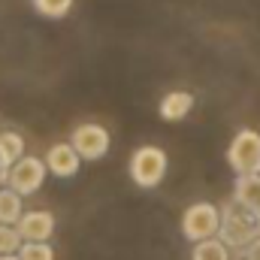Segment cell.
Masks as SVG:
<instances>
[{
    "instance_id": "16",
    "label": "cell",
    "mask_w": 260,
    "mask_h": 260,
    "mask_svg": "<svg viewBox=\"0 0 260 260\" xmlns=\"http://www.w3.org/2000/svg\"><path fill=\"white\" fill-rule=\"evenodd\" d=\"M21 242L24 239L15 230V224H0V254H18Z\"/></svg>"
},
{
    "instance_id": "7",
    "label": "cell",
    "mask_w": 260,
    "mask_h": 260,
    "mask_svg": "<svg viewBox=\"0 0 260 260\" xmlns=\"http://www.w3.org/2000/svg\"><path fill=\"white\" fill-rule=\"evenodd\" d=\"M55 215L46 209H27L21 212V218L15 221V230L21 233L24 242H49L55 233Z\"/></svg>"
},
{
    "instance_id": "12",
    "label": "cell",
    "mask_w": 260,
    "mask_h": 260,
    "mask_svg": "<svg viewBox=\"0 0 260 260\" xmlns=\"http://www.w3.org/2000/svg\"><path fill=\"white\" fill-rule=\"evenodd\" d=\"M21 194H15L9 185L0 188V224H15L21 218Z\"/></svg>"
},
{
    "instance_id": "14",
    "label": "cell",
    "mask_w": 260,
    "mask_h": 260,
    "mask_svg": "<svg viewBox=\"0 0 260 260\" xmlns=\"http://www.w3.org/2000/svg\"><path fill=\"white\" fill-rule=\"evenodd\" d=\"M73 3H76V0H30V6H34L43 18H52V21H58V18L70 15Z\"/></svg>"
},
{
    "instance_id": "15",
    "label": "cell",
    "mask_w": 260,
    "mask_h": 260,
    "mask_svg": "<svg viewBox=\"0 0 260 260\" xmlns=\"http://www.w3.org/2000/svg\"><path fill=\"white\" fill-rule=\"evenodd\" d=\"M18 257L21 260H55V248L49 242H21Z\"/></svg>"
},
{
    "instance_id": "21",
    "label": "cell",
    "mask_w": 260,
    "mask_h": 260,
    "mask_svg": "<svg viewBox=\"0 0 260 260\" xmlns=\"http://www.w3.org/2000/svg\"><path fill=\"white\" fill-rule=\"evenodd\" d=\"M236 260H245V257H236Z\"/></svg>"
},
{
    "instance_id": "11",
    "label": "cell",
    "mask_w": 260,
    "mask_h": 260,
    "mask_svg": "<svg viewBox=\"0 0 260 260\" xmlns=\"http://www.w3.org/2000/svg\"><path fill=\"white\" fill-rule=\"evenodd\" d=\"M21 157H24V136L15 130H3L0 133V170H9Z\"/></svg>"
},
{
    "instance_id": "10",
    "label": "cell",
    "mask_w": 260,
    "mask_h": 260,
    "mask_svg": "<svg viewBox=\"0 0 260 260\" xmlns=\"http://www.w3.org/2000/svg\"><path fill=\"white\" fill-rule=\"evenodd\" d=\"M233 200L260 215V173H251V176H236V188H233Z\"/></svg>"
},
{
    "instance_id": "17",
    "label": "cell",
    "mask_w": 260,
    "mask_h": 260,
    "mask_svg": "<svg viewBox=\"0 0 260 260\" xmlns=\"http://www.w3.org/2000/svg\"><path fill=\"white\" fill-rule=\"evenodd\" d=\"M242 257H245V260H260V236L248 245V248H245V251H242Z\"/></svg>"
},
{
    "instance_id": "8",
    "label": "cell",
    "mask_w": 260,
    "mask_h": 260,
    "mask_svg": "<svg viewBox=\"0 0 260 260\" xmlns=\"http://www.w3.org/2000/svg\"><path fill=\"white\" fill-rule=\"evenodd\" d=\"M46 167L58 179H73L79 173V167H82V157H79V151L70 142H55L46 151Z\"/></svg>"
},
{
    "instance_id": "19",
    "label": "cell",
    "mask_w": 260,
    "mask_h": 260,
    "mask_svg": "<svg viewBox=\"0 0 260 260\" xmlns=\"http://www.w3.org/2000/svg\"><path fill=\"white\" fill-rule=\"evenodd\" d=\"M6 185V170H0V188Z\"/></svg>"
},
{
    "instance_id": "4",
    "label": "cell",
    "mask_w": 260,
    "mask_h": 260,
    "mask_svg": "<svg viewBox=\"0 0 260 260\" xmlns=\"http://www.w3.org/2000/svg\"><path fill=\"white\" fill-rule=\"evenodd\" d=\"M227 164L236 176L260 173V133L251 127H242L227 145Z\"/></svg>"
},
{
    "instance_id": "5",
    "label": "cell",
    "mask_w": 260,
    "mask_h": 260,
    "mask_svg": "<svg viewBox=\"0 0 260 260\" xmlns=\"http://www.w3.org/2000/svg\"><path fill=\"white\" fill-rule=\"evenodd\" d=\"M70 145L79 151L82 160H103L112 148V133L97 124V121H85V124H76L70 133Z\"/></svg>"
},
{
    "instance_id": "9",
    "label": "cell",
    "mask_w": 260,
    "mask_h": 260,
    "mask_svg": "<svg viewBox=\"0 0 260 260\" xmlns=\"http://www.w3.org/2000/svg\"><path fill=\"white\" fill-rule=\"evenodd\" d=\"M191 109H194V94H191V91H170V94L160 100V106H157L160 118L170 121V124L185 121V118L191 115Z\"/></svg>"
},
{
    "instance_id": "20",
    "label": "cell",
    "mask_w": 260,
    "mask_h": 260,
    "mask_svg": "<svg viewBox=\"0 0 260 260\" xmlns=\"http://www.w3.org/2000/svg\"><path fill=\"white\" fill-rule=\"evenodd\" d=\"M254 221H257V236H260V215H254Z\"/></svg>"
},
{
    "instance_id": "13",
    "label": "cell",
    "mask_w": 260,
    "mask_h": 260,
    "mask_svg": "<svg viewBox=\"0 0 260 260\" xmlns=\"http://www.w3.org/2000/svg\"><path fill=\"white\" fill-rule=\"evenodd\" d=\"M191 260H230V248L212 236V239H203V242H194V251H191Z\"/></svg>"
},
{
    "instance_id": "6",
    "label": "cell",
    "mask_w": 260,
    "mask_h": 260,
    "mask_svg": "<svg viewBox=\"0 0 260 260\" xmlns=\"http://www.w3.org/2000/svg\"><path fill=\"white\" fill-rule=\"evenodd\" d=\"M46 173H49V167H46V160H43V157L24 154L21 160H15V164L6 170V185H9L15 194L30 197V194H37V191L43 188Z\"/></svg>"
},
{
    "instance_id": "2",
    "label": "cell",
    "mask_w": 260,
    "mask_h": 260,
    "mask_svg": "<svg viewBox=\"0 0 260 260\" xmlns=\"http://www.w3.org/2000/svg\"><path fill=\"white\" fill-rule=\"evenodd\" d=\"M167 170H170V157H167V151L160 145H139L130 154L127 173L133 179V185L142 188V191L157 188L167 179Z\"/></svg>"
},
{
    "instance_id": "3",
    "label": "cell",
    "mask_w": 260,
    "mask_h": 260,
    "mask_svg": "<svg viewBox=\"0 0 260 260\" xmlns=\"http://www.w3.org/2000/svg\"><path fill=\"white\" fill-rule=\"evenodd\" d=\"M218 227H221V206L215 203H191L182 215V236L188 242H203V239H212L218 236Z\"/></svg>"
},
{
    "instance_id": "1",
    "label": "cell",
    "mask_w": 260,
    "mask_h": 260,
    "mask_svg": "<svg viewBox=\"0 0 260 260\" xmlns=\"http://www.w3.org/2000/svg\"><path fill=\"white\" fill-rule=\"evenodd\" d=\"M218 239L227 245V248H236V251H245L254 239H257V221H254V212L242 209L236 200L221 206V227H218Z\"/></svg>"
},
{
    "instance_id": "18",
    "label": "cell",
    "mask_w": 260,
    "mask_h": 260,
    "mask_svg": "<svg viewBox=\"0 0 260 260\" xmlns=\"http://www.w3.org/2000/svg\"><path fill=\"white\" fill-rule=\"evenodd\" d=\"M0 260H21L18 254H0Z\"/></svg>"
}]
</instances>
